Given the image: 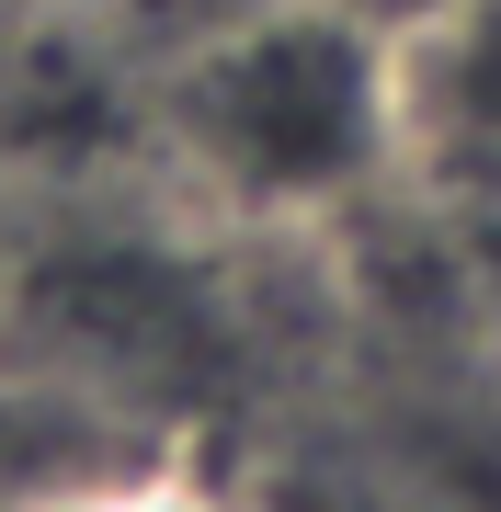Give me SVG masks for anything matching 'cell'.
Listing matches in <instances>:
<instances>
[{
  "mask_svg": "<svg viewBox=\"0 0 501 512\" xmlns=\"http://www.w3.org/2000/svg\"><path fill=\"white\" fill-rule=\"evenodd\" d=\"M149 137L217 228H331L399 171V46L331 0H262L149 80Z\"/></svg>",
  "mask_w": 501,
  "mask_h": 512,
  "instance_id": "1",
  "label": "cell"
},
{
  "mask_svg": "<svg viewBox=\"0 0 501 512\" xmlns=\"http://www.w3.org/2000/svg\"><path fill=\"white\" fill-rule=\"evenodd\" d=\"M0 365L171 444L183 410L228 387L240 319H228V285L160 228H69V239H12L0 262Z\"/></svg>",
  "mask_w": 501,
  "mask_h": 512,
  "instance_id": "2",
  "label": "cell"
},
{
  "mask_svg": "<svg viewBox=\"0 0 501 512\" xmlns=\"http://www.w3.org/2000/svg\"><path fill=\"white\" fill-rule=\"evenodd\" d=\"M399 171L501 228V0H456L399 46Z\"/></svg>",
  "mask_w": 501,
  "mask_h": 512,
  "instance_id": "3",
  "label": "cell"
},
{
  "mask_svg": "<svg viewBox=\"0 0 501 512\" xmlns=\"http://www.w3.org/2000/svg\"><path fill=\"white\" fill-rule=\"evenodd\" d=\"M57 12H69L103 57H126L137 80H160V69H183L194 46H217L228 23H251L262 0H57Z\"/></svg>",
  "mask_w": 501,
  "mask_h": 512,
  "instance_id": "4",
  "label": "cell"
},
{
  "mask_svg": "<svg viewBox=\"0 0 501 512\" xmlns=\"http://www.w3.org/2000/svg\"><path fill=\"white\" fill-rule=\"evenodd\" d=\"M331 12H353V23H376V35H388V46H410V35H422V23H445L456 0H331Z\"/></svg>",
  "mask_w": 501,
  "mask_h": 512,
  "instance_id": "5",
  "label": "cell"
},
{
  "mask_svg": "<svg viewBox=\"0 0 501 512\" xmlns=\"http://www.w3.org/2000/svg\"><path fill=\"white\" fill-rule=\"evenodd\" d=\"M0 262H12V228H0Z\"/></svg>",
  "mask_w": 501,
  "mask_h": 512,
  "instance_id": "6",
  "label": "cell"
}]
</instances>
